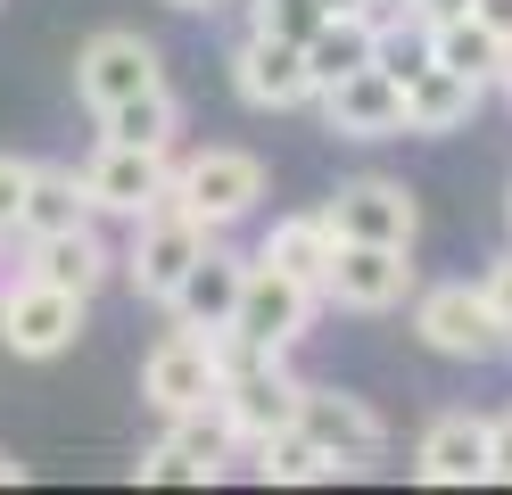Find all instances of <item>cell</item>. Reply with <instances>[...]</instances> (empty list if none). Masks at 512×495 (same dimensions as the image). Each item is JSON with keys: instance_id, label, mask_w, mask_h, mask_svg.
<instances>
[{"instance_id": "obj_30", "label": "cell", "mask_w": 512, "mask_h": 495, "mask_svg": "<svg viewBox=\"0 0 512 495\" xmlns=\"http://www.w3.org/2000/svg\"><path fill=\"white\" fill-rule=\"evenodd\" d=\"M25 281H34V240L25 231H0V297L25 289Z\"/></svg>"}, {"instance_id": "obj_4", "label": "cell", "mask_w": 512, "mask_h": 495, "mask_svg": "<svg viewBox=\"0 0 512 495\" xmlns=\"http://www.w3.org/2000/svg\"><path fill=\"white\" fill-rule=\"evenodd\" d=\"M91 322V297L58 289V281H25L0 297V347H9L17 363H58Z\"/></svg>"}, {"instance_id": "obj_36", "label": "cell", "mask_w": 512, "mask_h": 495, "mask_svg": "<svg viewBox=\"0 0 512 495\" xmlns=\"http://www.w3.org/2000/svg\"><path fill=\"white\" fill-rule=\"evenodd\" d=\"M496 91H504V108H512V50H504V66H496Z\"/></svg>"}, {"instance_id": "obj_14", "label": "cell", "mask_w": 512, "mask_h": 495, "mask_svg": "<svg viewBox=\"0 0 512 495\" xmlns=\"http://www.w3.org/2000/svg\"><path fill=\"white\" fill-rule=\"evenodd\" d=\"M232 91L248 99L256 116H290V108H314L306 50H298V42H273V33H248V42L232 50Z\"/></svg>"}, {"instance_id": "obj_38", "label": "cell", "mask_w": 512, "mask_h": 495, "mask_svg": "<svg viewBox=\"0 0 512 495\" xmlns=\"http://www.w3.org/2000/svg\"><path fill=\"white\" fill-rule=\"evenodd\" d=\"M323 9H372V0H323Z\"/></svg>"}, {"instance_id": "obj_32", "label": "cell", "mask_w": 512, "mask_h": 495, "mask_svg": "<svg viewBox=\"0 0 512 495\" xmlns=\"http://www.w3.org/2000/svg\"><path fill=\"white\" fill-rule=\"evenodd\" d=\"M488 479H504V487H512V405L488 421Z\"/></svg>"}, {"instance_id": "obj_26", "label": "cell", "mask_w": 512, "mask_h": 495, "mask_svg": "<svg viewBox=\"0 0 512 495\" xmlns=\"http://www.w3.org/2000/svg\"><path fill=\"white\" fill-rule=\"evenodd\" d=\"M372 66H380V75H397V83H413V75L430 66V25L413 17L405 0H397V9H380V33H372Z\"/></svg>"}, {"instance_id": "obj_34", "label": "cell", "mask_w": 512, "mask_h": 495, "mask_svg": "<svg viewBox=\"0 0 512 495\" xmlns=\"http://www.w3.org/2000/svg\"><path fill=\"white\" fill-rule=\"evenodd\" d=\"M422 25H446V17H471V0H405Z\"/></svg>"}, {"instance_id": "obj_25", "label": "cell", "mask_w": 512, "mask_h": 495, "mask_svg": "<svg viewBox=\"0 0 512 495\" xmlns=\"http://www.w3.org/2000/svg\"><path fill=\"white\" fill-rule=\"evenodd\" d=\"M248 454H256V471H265V479H281V487H314V479H339V462H331L323 446H314L298 421H290V429H273V438H256Z\"/></svg>"}, {"instance_id": "obj_28", "label": "cell", "mask_w": 512, "mask_h": 495, "mask_svg": "<svg viewBox=\"0 0 512 495\" xmlns=\"http://www.w3.org/2000/svg\"><path fill=\"white\" fill-rule=\"evenodd\" d=\"M133 479H141V487H207V462H190L174 438H157V446H141Z\"/></svg>"}, {"instance_id": "obj_29", "label": "cell", "mask_w": 512, "mask_h": 495, "mask_svg": "<svg viewBox=\"0 0 512 495\" xmlns=\"http://www.w3.org/2000/svg\"><path fill=\"white\" fill-rule=\"evenodd\" d=\"M25 182H34V157H9V149H0V231H17V215H25Z\"/></svg>"}, {"instance_id": "obj_11", "label": "cell", "mask_w": 512, "mask_h": 495, "mask_svg": "<svg viewBox=\"0 0 512 495\" xmlns=\"http://www.w3.org/2000/svg\"><path fill=\"white\" fill-rule=\"evenodd\" d=\"M323 223L339 240H380V248H413V231H422V207H413V190L389 182V174H356L323 198Z\"/></svg>"}, {"instance_id": "obj_35", "label": "cell", "mask_w": 512, "mask_h": 495, "mask_svg": "<svg viewBox=\"0 0 512 495\" xmlns=\"http://www.w3.org/2000/svg\"><path fill=\"white\" fill-rule=\"evenodd\" d=\"M17 479H25V462H17L9 446H0V487H17Z\"/></svg>"}, {"instance_id": "obj_17", "label": "cell", "mask_w": 512, "mask_h": 495, "mask_svg": "<svg viewBox=\"0 0 512 495\" xmlns=\"http://www.w3.org/2000/svg\"><path fill=\"white\" fill-rule=\"evenodd\" d=\"M479 99H488V83H471V75H455V66H422V75L405 83V132L413 141H446V132H463L471 116H479Z\"/></svg>"}, {"instance_id": "obj_8", "label": "cell", "mask_w": 512, "mask_h": 495, "mask_svg": "<svg viewBox=\"0 0 512 495\" xmlns=\"http://www.w3.org/2000/svg\"><path fill=\"white\" fill-rule=\"evenodd\" d=\"M298 429L339 462V479H356V471H372V462L389 454V421H380L364 396H347V388H306L298 396Z\"/></svg>"}, {"instance_id": "obj_7", "label": "cell", "mask_w": 512, "mask_h": 495, "mask_svg": "<svg viewBox=\"0 0 512 495\" xmlns=\"http://www.w3.org/2000/svg\"><path fill=\"white\" fill-rule=\"evenodd\" d=\"M314 314H323V289H306V281H290V273H273V264L248 256V289H240V314H232V330H240L248 347L290 355L306 330H314Z\"/></svg>"}, {"instance_id": "obj_5", "label": "cell", "mask_w": 512, "mask_h": 495, "mask_svg": "<svg viewBox=\"0 0 512 495\" xmlns=\"http://www.w3.org/2000/svg\"><path fill=\"white\" fill-rule=\"evenodd\" d=\"M174 198L207 231H232V223H248L256 207H265V165H256L248 149H199V157L174 165Z\"/></svg>"}, {"instance_id": "obj_40", "label": "cell", "mask_w": 512, "mask_h": 495, "mask_svg": "<svg viewBox=\"0 0 512 495\" xmlns=\"http://www.w3.org/2000/svg\"><path fill=\"white\" fill-rule=\"evenodd\" d=\"M504 355H512V347H504Z\"/></svg>"}, {"instance_id": "obj_24", "label": "cell", "mask_w": 512, "mask_h": 495, "mask_svg": "<svg viewBox=\"0 0 512 495\" xmlns=\"http://www.w3.org/2000/svg\"><path fill=\"white\" fill-rule=\"evenodd\" d=\"M166 438L190 462H207V479L240 454V429H232V413H223V396H207V405H190V413H166Z\"/></svg>"}, {"instance_id": "obj_10", "label": "cell", "mask_w": 512, "mask_h": 495, "mask_svg": "<svg viewBox=\"0 0 512 495\" xmlns=\"http://www.w3.org/2000/svg\"><path fill=\"white\" fill-rule=\"evenodd\" d=\"M174 182V149H133V141H100L83 165V198H91V215H124L133 223L141 207H157Z\"/></svg>"}, {"instance_id": "obj_15", "label": "cell", "mask_w": 512, "mask_h": 495, "mask_svg": "<svg viewBox=\"0 0 512 495\" xmlns=\"http://www.w3.org/2000/svg\"><path fill=\"white\" fill-rule=\"evenodd\" d=\"M240 289H248V256L240 248H223V231L199 248V264L174 281V297H166V314L174 322H190V330H223L240 314Z\"/></svg>"}, {"instance_id": "obj_19", "label": "cell", "mask_w": 512, "mask_h": 495, "mask_svg": "<svg viewBox=\"0 0 512 495\" xmlns=\"http://www.w3.org/2000/svg\"><path fill=\"white\" fill-rule=\"evenodd\" d=\"M331 248H339V231L323 223V207H314V215H281L265 240H256V264H273V273L323 289V281H331Z\"/></svg>"}, {"instance_id": "obj_31", "label": "cell", "mask_w": 512, "mask_h": 495, "mask_svg": "<svg viewBox=\"0 0 512 495\" xmlns=\"http://www.w3.org/2000/svg\"><path fill=\"white\" fill-rule=\"evenodd\" d=\"M479 289H488V306H496V322L512 330V248L488 264V273H479Z\"/></svg>"}, {"instance_id": "obj_3", "label": "cell", "mask_w": 512, "mask_h": 495, "mask_svg": "<svg viewBox=\"0 0 512 495\" xmlns=\"http://www.w3.org/2000/svg\"><path fill=\"white\" fill-rule=\"evenodd\" d=\"M413 289H422L413 248H380V240H339L331 248L323 306H339V314H397V306H413Z\"/></svg>"}, {"instance_id": "obj_6", "label": "cell", "mask_w": 512, "mask_h": 495, "mask_svg": "<svg viewBox=\"0 0 512 495\" xmlns=\"http://www.w3.org/2000/svg\"><path fill=\"white\" fill-rule=\"evenodd\" d=\"M157 83H166V58H157V42L133 33V25H108V33H91L75 50V99L91 116L116 108V99H133V91H157Z\"/></svg>"}, {"instance_id": "obj_20", "label": "cell", "mask_w": 512, "mask_h": 495, "mask_svg": "<svg viewBox=\"0 0 512 495\" xmlns=\"http://www.w3.org/2000/svg\"><path fill=\"white\" fill-rule=\"evenodd\" d=\"M108 273H116V248H108L91 223L34 240V281H58V289H75V297H100V281H108Z\"/></svg>"}, {"instance_id": "obj_33", "label": "cell", "mask_w": 512, "mask_h": 495, "mask_svg": "<svg viewBox=\"0 0 512 495\" xmlns=\"http://www.w3.org/2000/svg\"><path fill=\"white\" fill-rule=\"evenodd\" d=\"M471 17H479V25H488L496 42L512 50V0H471Z\"/></svg>"}, {"instance_id": "obj_39", "label": "cell", "mask_w": 512, "mask_h": 495, "mask_svg": "<svg viewBox=\"0 0 512 495\" xmlns=\"http://www.w3.org/2000/svg\"><path fill=\"white\" fill-rule=\"evenodd\" d=\"M504 215H512V190H504Z\"/></svg>"}, {"instance_id": "obj_18", "label": "cell", "mask_w": 512, "mask_h": 495, "mask_svg": "<svg viewBox=\"0 0 512 495\" xmlns=\"http://www.w3.org/2000/svg\"><path fill=\"white\" fill-rule=\"evenodd\" d=\"M380 9H389V0H372V9H331L323 25L306 33V75H314V91H323V83H339V75H356V66H372Z\"/></svg>"}, {"instance_id": "obj_27", "label": "cell", "mask_w": 512, "mask_h": 495, "mask_svg": "<svg viewBox=\"0 0 512 495\" xmlns=\"http://www.w3.org/2000/svg\"><path fill=\"white\" fill-rule=\"evenodd\" d=\"M323 17H331L323 0H248V33H273V42H298V50Z\"/></svg>"}, {"instance_id": "obj_9", "label": "cell", "mask_w": 512, "mask_h": 495, "mask_svg": "<svg viewBox=\"0 0 512 495\" xmlns=\"http://www.w3.org/2000/svg\"><path fill=\"white\" fill-rule=\"evenodd\" d=\"M141 396L157 413H190V405H207V396H223V347H215V330H174V339H157L149 363H141Z\"/></svg>"}, {"instance_id": "obj_2", "label": "cell", "mask_w": 512, "mask_h": 495, "mask_svg": "<svg viewBox=\"0 0 512 495\" xmlns=\"http://www.w3.org/2000/svg\"><path fill=\"white\" fill-rule=\"evenodd\" d=\"M413 339H422L430 355H446V363H496V355L512 347V330L496 322L488 289L430 281V289H413Z\"/></svg>"}, {"instance_id": "obj_13", "label": "cell", "mask_w": 512, "mask_h": 495, "mask_svg": "<svg viewBox=\"0 0 512 495\" xmlns=\"http://www.w3.org/2000/svg\"><path fill=\"white\" fill-rule=\"evenodd\" d=\"M314 108L339 141H405V83L380 75V66H356V75H339L314 91Z\"/></svg>"}, {"instance_id": "obj_16", "label": "cell", "mask_w": 512, "mask_h": 495, "mask_svg": "<svg viewBox=\"0 0 512 495\" xmlns=\"http://www.w3.org/2000/svg\"><path fill=\"white\" fill-rule=\"evenodd\" d=\"M413 479L422 487H479L488 479V421L479 413H438L413 438Z\"/></svg>"}, {"instance_id": "obj_12", "label": "cell", "mask_w": 512, "mask_h": 495, "mask_svg": "<svg viewBox=\"0 0 512 495\" xmlns=\"http://www.w3.org/2000/svg\"><path fill=\"white\" fill-rule=\"evenodd\" d=\"M298 396H306V380L290 372V355H248L240 372H223V413H232L240 446L290 429V421H298Z\"/></svg>"}, {"instance_id": "obj_22", "label": "cell", "mask_w": 512, "mask_h": 495, "mask_svg": "<svg viewBox=\"0 0 512 495\" xmlns=\"http://www.w3.org/2000/svg\"><path fill=\"white\" fill-rule=\"evenodd\" d=\"M100 141H133V149H174L182 141V99L157 83V91H133L116 99V108H100Z\"/></svg>"}, {"instance_id": "obj_1", "label": "cell", "mask_w": 512, "mask_h": 495, "mask_svg": "<svg viewBox=\"0 0 512 495\" xmlns=\"http://www.w3.org/2000/svg\"><path fill=\"white\" fill-rule=\"evenodd\" d=\"M207 240H215V231H207L199 215H190L182 198H174V182H166V198L133 215V240H124L116 273L133 281V289L149 297V306H166V297H174V281L190 273V264H199V248H207Z\"/></svg>"}, {"instance_id": "obj_21", "label": "cell", "mask_w": 512, "mask_h": 495, "mask_svg": "<svg viewBox=\"0 0 512 495\" xmlns=\"http://www.w3.org/2000/svg\"><path fill=\"white\" fill-rule=\"evenodd\" d=\"M75 223H91L83 174H75V165H34V182H25V215H17V231H25V240H50V231H75Z\"/></svg>"}, {"instance_id": "obj_23", "label": "cell", "mask_w": 512, "mask_h": 495, "mask_svg": "<svg viewBox=\"0 0 512 495\" xmlns=\"http://www.w3.org/2000/svg\"><path fill=\"white\" fill-rule=\"evenodd\" d=\"M430 58L438 66H455V75H471V83H488L496 91V66H504V42L479 17H446V25H430Z\"/></svg>"}, {"instance_id": "obj_37", "label": "cell", "mask_w": 512, "mask_h": 495, "mask_svg": "<svg viewBox=\"0 0 512 495\" xmlns=\"http://www.w3.org/2000/svg\"><path fill=\"white\" fill-rule=\"evenodd\" d=\"M166 9H190V17H199V9H223V0H166Z\"/></svg>"}]
</instances>
